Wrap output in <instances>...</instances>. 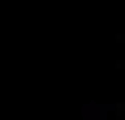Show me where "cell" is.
<instances>
[{"mask_svg":"<svg viewBox=\"0 0 125 120\" xmlns=\"http://www.w3.org/2000/svg\"><path fill=\"white\" fill-rule=\"evenodd\" d=\"M108 116V107H99V103H86V120H104Z\"/></svg>","mask_w":125,"mask_h":120,"instance_id":"cell-1","label":"cell"}]
</instances>
